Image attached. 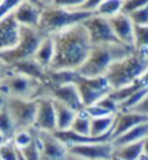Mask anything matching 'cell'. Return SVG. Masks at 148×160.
Masks as SVG:
<instances>
[{
	"label": "cell",
	"instance_id": "obj_6",
	"mask_svg": "<svg viewBox=\"0 0 148 160\" xmlns=\"http://www.w3.org/2000/svg\"><path fill=\"white\" fill-rule=\"evenodd\" d=\"M76 84V88L80 93L84 108L92 106L109 96L113 88L105 76L98 78H84L80 75Z\"/></svg>",
	"mask_w": 148,
	"mask_h": 160
},
{
	"label": "cell",
	"instance_id": "obj_10",
	"mask_svg": "<svg viewBox=\"0 0 148 160\" xmlns=\"http://www.w3.org/2000/svg\"><path fill=\"white\" fill-rule=\"evenodd\" d=\"M21 25H20L13 13L0 20V54L13 49L20 41Z\"/></svg>",
	"mask_w": 148,
	"mask_h": 160
},
{
	"label": "cell",
	"instance_id": "obj_5",
	"mask_svg": "<svg viewBox=\"0 0 148 160\" xmlns=\"http://www.w3.org/2000/svg\"><path fill=\"white\" fill-rule=\"evenodd\" d=\"M47 36L38 28L21 26V36H20L18 43L13 49L2 52L0 59L8 66H12L15 63L34 58L36 51L38 50L39 45L42 43V41Z\"/></svg>",
	"mask_w": 148,
	"mask_h": 160
},
{
	"label": "cell",
	"instance_id": "obj_26",
	"mask_svg": "<svg viewBox=\"0 0 148 160\" xmlns=\"http://www.w3.org/2000/svg\"><path fill=\"white\" fill-rule=\"evenodd\" d=\"M134 48L136 50L148 49V25H134Z\"/></svg>",
	"mask_w": 148,
	"mask_h": 160
},
{
	"label": "cell",
	"instance_id": "obj_1",
	"mask_svg": "<svg viewBox=\"0 0 148 160\" xmlns=\"http://www.w3.org/2000/svg\"><path fill=\"white\" fill-rule=\"evenodd\" d=\"M52 39L54 59L50 66L51 70L77 71L88 59L93 48L88 30L83 24L57 33Z\"/></svg>",
	"mask_w": 148,
	"mask_h": 160
},
{
	"label": "cell",
	"instance_id": "obj_31",
	"mask_svg": "<svg viewBox=\"0 0 148 160\" xmlns=\"http://www.w3.org/2000/svg\"><path fill=\"white\" fill-rule=\"evenodd\" d=\"M104 0H86V2L80 7L77 9H81V11H89V12H95L97 7L102 3Z\"/></svg>",
	"mask_w": 148,
	"mask_h": 160
},
{
	"label": "cell",
	"instance_id": "obj_35",
	"mask_svg": "<svg viewBox=\"0 0 148 160\" xmlns=\"http://www.w3.org/2000/svg\"><path fill=\"white\" fill-rule=\"evenodd\" d=\"M64 160H84V159L83 158H79L76 155H72V154H67V156H66Z\"/></svg>",
	"mask_w": 148,
	"mask_h": 160
},
{
	"label": "cell",
	"instance_id": "obj_7",
	"mask_svg": "<svg viewBox=\"0 0 148 160\" xmlns=\"http://www.w3.org/2000/svg\"><path fill=\"white\" fill-rule=\"evenodd\" d=\"M5 106L16 125L17 131L34 128L37 116V100L8 97Z\"/></svg>",
	"mask_w": 148,
	"mask_h": 160
},
{
	"label": "cell",
	"instance_id": "obj_29",
	"mask_svg": "<svg viewBox=\"0 0 148 160\" xmlns=\"http://www.w3.org/2000/svg\"><path fill=\"white\" fill-rule=\"evenodd\" d=\"M134 25H148V5L129 15Z\"/></svg>",
	"mask_w": 148,
	"mask_h": 160
},
{
	"label": "cell",
	"instance_id": "obj_24",
	"mask_svg": "<svg viewBox=\"0 0 148 160\" xmlns=\"http://www.w3.org/2000/svg\"><path fill=\"white\" fill-rule=\"evenodd\" d=\"M122 5L123 0H104L96 8L95 13L105 18H111L122 12Z\"/></svg>",
	"mask_w": 148,
	"mask_h": 160
},
{
	"label": "cell",
	"instance_id": "obj_34",
	"mask_svg": "<svg viewBox=\"0 0 148 160\" xmlns=\"http://www.w3.org/2000/svg\"><path fill=\"white\" fill-rule=\"evenodd\" d=\"M7 100H8V97L4 96L3 93L0 92V109L4 108V106H5V104H7Z\"/></svg>",
	"mask_w": 148,
	"mask_h": 160
},
{
	"label": "cell",
	"instance_id": "obj_21",
	"mask_svg": "<svg viewBox=\"0 0 148 160\" xmlns=\"http://www.w3.org/2000/svg\"><path fill=\"white\" fill-rule=\"evenodd\" d=\"M116 117H117V114L92 118V121H91V137L100 138V137H104L106 134L113 132Z\"/></svg>",
	"mask_w": 148,
	"mask_h": 160
},
{
	"label": "cell",
	"instance_id": "obj_33",
	"mask_svg": "<svg viewBox=\"0 0 148 160\" xmlns=\"http://www.w3.org/2000/svg\"><path fill=\"white\" fill-rule=\"evenodd\" d=\"M140 83H142V85H144V87H148V68H147V71L143 74V76L140 78V80H139Z\"/></svg>",
	"mask_w": 148,
	"mask_h": 160
},
{
	"label": "cell",
	"instance_id": "obj_37",
	"mask_svg": "<svg viewBox=\"0 0 148 160\" xmlns=\"http://www.w3.org/2000/svg\"><path fill=\"white\" fill-rule=\"evenodd\" d=\"M25 2H29V3H32V4H36V5H38V7H41V8H43L39 0H25Z\"/></svg>",
	"mask_w": 148,
	"mask_h": 160
},
{
	"label": "cell",
	"instance_id": "obj_18",
	"mask_svg": "<svg viewBox=\"0 0 148 160\" xmlns=\"http://www.w3.org/2000/svg\"><path fill=\"white\" fill-rule=\"evenodd\" d=\"M147 137H148V122H144V123H140V125L135 126V128H132L129 131H126L125 134L119 135L118 138L113 139L111 143H113L114 147H121V146L142 142Z\"/></svg>",
	"mask_w": 148,
	"mask_h": 160
},
{
	"label": "cell",
	"instance_id": "obj_12",
	"mask_svg": "<svg viewBox=\"0 0 148 160\" xmlns=\"http://www.w3.org/2000/svg\"><path fill=\"white\" fill-rule=\"evenodd\" d=\"M34 128L37 130L50 132H54L57 130L55 109H54L51 97H42L37 100V116Z\"/></svg>",
	"mask_w": 148,
	"mask_h": 160
},
{
	"label": "cell",
	"instance_id": "obj_15",
	"mask_svg": "<svg viewBox=\"0 0 148 160\" xmlns=\"http://www.w3.org/2000/svg\"><path fill=\"white\" fill-rule=\"evenodd\" d=\"M50 97L57 100V101L63 102L67 106H70V108L73 109L75 112H80L84 109L81 97H80V93L76 88L75 83L64 84V85L54 88L50 93Z\"/></svg>",
	"mask_w": 148,
	"mask_h": 160
},
{
	"label": "cell",
	"instance_id": "obj_23",
	"mask_svg": "<svg viewBox=\"0 0 148 160\" xmlns=\"http://www.w3.org/2000/svg\"><path fill=\"white\" fill-rule=\"evenodd\" d=\"M0 132L4 135L7 142L12 141L13 137H15L17 132V128H16L15 122H13L7 106L0 109Z\"/></svg>",
	"mask_w": 148,
	"mask_h": 160
},
{
	"label": "cell",
	"instance_id": "obj_30",
	"mask_svg": "<svg viewBox=\"0 0 148 160\" xmlns=\"http://www.w3.org/2000/svg\"><path fill=\"white\" fill-rule=\"evenodd\" d=\"M86 0H54L52 5L57 7H63V8H71V9H77L80 8Z\"/></svg>",
	"mask_w": 148,
	"mask_h": 160
},
{
	"label": "cell",
	"instance_id": "obj_28",
	"mask_svg": "<svg viewBox=\"0 0 148 160\" xmlns=\"http://www.w3.org/2000/svg\"><path fill=\"white\" fill-rule=\"evenodd\" d=\"M22 0H3L0 3V20L12 15L15 9L21 4Z\"/></svg>",
	"mask_w": 148,
	"mask_h": 160
},
{
	"label": "cell",
	"instance_id": "obj_32",
	"mask_svg": "<svg viewBox=\"0 0 148 160\" xmlns=\"http://www.w3.org/2000/svg\"><path fill=\"white\" fill-rule=\"evenodd\" d=\"M132 110H134V112H136V113H142V114L148 116V95L146 96V98L143 100V101L140 102L139 105H136Z\"/></svg>",
	"mask_w": 148,
	"mask_h": 160
},
{
	"label": "cell",
	"instance_id": "obj_40",
	"mask_svg": "<svg viewBox=\"0 0 148 160\" xmlns=\"http://www.w3.org/2000/svg\"><path fill=\"white\" fill-rule=\"evenodd\" d=\"M2 2H3V0H0V3H2Z\"/></svg>",
	"mask_w": 148,
	"mask_h": 160
},
{
	"label": "cell",
	"instance_id": "obj_22",
	"mask_svg": "<svg viewBox=\"0 0 148 160\" xmlns=\"http://www.w3.org/2000/svg\"><path fill=\"white\" fill-rule=\"evenodd\" d=\"M144 141L121 146V147H114L113 158L119 160H138L144 154Z\"/></svg>",
	"mask_w": 148,
	"mask_h": 160
},
{
	"label": "cell",
	"instance_id": "obj_13",
	"mask_svg": "<svg viewBox=\"0 0 148 160\" xmlns=\"http://www.w3.org/2000/svg\"><path fill=\"white\" fill-rule=\"evenodd\" d=\"M144 122H148V116L142 114V113H136L134 110L118 112L116 117V122H114V129L111 132V141Z\"/></svg>",
	"mask_w": 148,
	"mask_h": 160
},
{
	"label": "cell",
	"instance_id": "obj_36",
	"mask_svg": "<svg viewBox=\"0 0 148 160\" xmlns=\"http://www.w3.org/2000/svg\"><path fill=\"white\" fill-rule=\"evenodd\" d=\"M41 2V4H42V7L45 8V7H50V5H52V3H54V0H39Z\"/></svg>",
	"mask_w": 148,
	"mask_h": 160
},
{
	"label": "cell",
	"instance_id": "obj_11",
	"mask_svg": "<svg viewBox=\"0 0 148 160\" xmlns=\"http://www.w3.org/2000/svg\"><path fill=\"white\" fill-rule=\"evenodd\" d=\"M39 138L42 142V151H41V159L39 160H64L68 150L67 146L60 142L59 139L54 135V132L50 131H38Z\"/></svg>",
	"mask_w": 148,
	"mask_h": 160
},
{
	"label": "cell",
	"instance_id": "obj_3",
	"mask_svg": "<svg viewBox=\"0 0 148 160\" xmlns=\"http://www.w3.org/2000/svg\"><path fill=\"white\" fill-rule=\"evenodd\" d=\"M134 50H135L134 48H129L121 43L93 45L88 59L77 70V72L84 78L105 76L113 63L131 54Z\"/></svg>",
	"mask_w": 148,
	"mask_h": 160
},
{
	"label": "cell",
	"instance_id": "obj_41",
	"mask_svg": "<svg viewBox=\"0 0 148 160\" xmlns=\"http://www.w3.org/2000/svg\"><path fill=\"white\" fill-rule=\"evenodd\" d=\"M123 2H125V0H123Z\"/></svg>",
	"mask_w": 148,
	"mask_h": 160
},
{
	"label": "cell",
	"instance_id": "obj_39",
	"mask_svg": "<svg viewBox=\"0 0 148 160\" xmlns=\"http://www.w3.org/2000/svg\"><path fill=\"white\" fill-rule=\"evenodd\" d=\"M146 51H147V57H148V49H147V50H146Z\"/></svg>",
	"mask_w": 148,
	"mask_h": 160
},
{
	"label": "cell",
	"instance_id": "obj_19",
	"mask_svg": "<svg viewBox=\"0 0 148 160\" xmlns=\"http://www.w3.org/2000/svg\"><path fill=\"white\" fill-rule=\"evenodd\" d=\"M52 104H54V109H55V117H57V130L59 131H64V130H70L71 125L75 119L77 112L71 109L70 106L64 105L63 102L57 101L52 98Z\"/></svg>",
	"mask_w": 148,
	"mask_h": 160
},
{
	"label": "cell",
	"instance_id": "obj_14",
	"mask_svg": "<svg viewBox=\"0 0 148 160\" xmlns=\"http://www.w3.org/2000/svg\"><path fill=\"white\" fill-rule=\"evenodd\" d=\"M109 21L118 41L125 46L134 48V24L131 18L125 13H118L117 16L109 18Z\"/></svg>",
	"mask_w": 148,
	"mask_h": 160
},
{
	"label": "cell",
	"instance_id": "obj_20",
	"mask_svg": "<svg viewBox=\"0 0 148 160\" xmlns=\"http://www.w3.org/2000/svg\"><path fill=\"white\" fill-rule=\"evenodd\" d=\"M52 59H54V39L52 36H47L42 41V43L39 45L38 50L36 51L34 61L38 64H41L43 68L49 70Z\"/></svg>",
	"mask_w": 148,
	"mask_h": 160
},
{
	"label": "cell",
	"instance_id": "obj_17",
	"mask_svg": "<svg viewBox=\"0 0 148 160\" xmlns=\"http://www.w3.org/2000/svg\"><path fill=\"white\" fill-rule=\"evenodd\" d=\"M12 70L17 72V74H22L25 76H29L34 80H38V82H43L45 76H46V68H43L41 64H38L34 58L28 59V61L24 62H18L11 66Z\"/></svg>",
	"mask_w": 148,
	"mask_h": 160
},
{
	"label": "cell",
	"instance_id": "obj_25",
	"mask_svg": "<svg viewBox=\"0 0 148 160\" xmlns=\"http://www.w3.org/2000/svg\"><path fill=\"white\" fill-rule=\"evenodd\" d=\"M91 121L92 118L88 116L84 109L77 112V114L73 119V122L71 125L70 130L76 132V134H80V135H91Z\"/></svg>",
	"mask_w": 148,
	"mask_h": 160
},
{
	"label": "cell",
	"instance_id": "obj_27",
	"mask_svg": "<svg viewBox=\"0 0 148 160\" xmlns=\"http://www.w3.org/2000/svg\"><path fill=\"white\" fill-rule=\"evenodd\" d=\"M147 5H148V0H125L121 13H125V15L129 16L131 13L144 8Z\"/></svg>",
	"mask_w": 148,
	"mask_h": 160
},
{
	"label": "cell",
	"instance_id": "obj_38",
	"mask_svg": "<svg viewBox=\"0 0 148 160\" xmlns=\"http://www.w3.org/2000/svg\"><path fill=\"white\" fill-rule=\"evenodd\" d=\"M144 154H148V137L144 139Z\"/></svg>",
	"mask_w": 148,
	"mask_h": 160
},
{
	"label": "cell",
	"instance_id": "obj_16",
	"mask_svg": "<svg viewBox=\"0 0 148 160\" xmlns=\"http://www.w3.org/2000/svg\"><path fill=\"white\" fill-rule=\"evenodd\" d=\"M42 9L43 8H41V7L22 0L21 4L13 12V16H15L16 21L21 26L38 28L39 20H41V15H42Z\"/></svg>",
	"mask_w": 148,
	"mask_h": 160
},
{
	"label": "cell",
	"instance_id": "obj_8",
	"mask_svg": "<svg viewBox=\"0 0 148 160\" xmlns=\"http://www.w3.org/2000/svg\"><path fill=\"white\" fill-rule=\"evenodd\" d=\"M85 29L88 30L89 38L92 45H111V43H121L118 38L114 34L111 29V25L109 18H105L102 16L93 15L88 20L83 22ZM122 45V43H121Z\"/></svg>",
	"mask_w": 148,
	"mask_h": 160
},
{
	"label": "cell",
	"instance_id": "obj_4",
	"mask_svg": "<svg viewBox=\"0 0 148 160\" xmlns=\"http://www.w3.org/2000/svg\"><path fill=\"white\" fill-rule=\"evenodd\" d=\"M95 15V12L81 11V9H71L63 7L50 5L42 9L41 20H39L38 29L42 30L46 36H54L71 26L83 24Z\"/></svg>",
	"mask_w": 148,
	"mask_h": 160
},
{
	"label": "cell",
	"instance_id": "obj_9",
	"mask_svg": "<svg viewBox=\"0 0 148 160\" xmlns=\"http://www.w3.org/2000/svg\"><path fill=\"white\" fill-rule=\"evenodd\" d=\"M68 154L83 158L84 160H111L114 146L111 142L92 143V144H73L67 147Z\"/></svg>",
	"mask_w": 148,
	"mask_h": 160
},
{
	"label": "cell",
	"instance_id": "obj_2",
	"mask_svg": "<svg viewBox=\"0 0 148 160\" xmlns=\"http://www.w3.org/2000/svg\"><path fill=\"white\" fill-rule=\"evenodd\" d=\"M148 68V57L146 50H134L131 54L119 59L110 66L105 78L113 91L131 85L140 80Z\"/></svg>",
	"mask_w": 148,
	"mask_h": 160
}]
</instances>
